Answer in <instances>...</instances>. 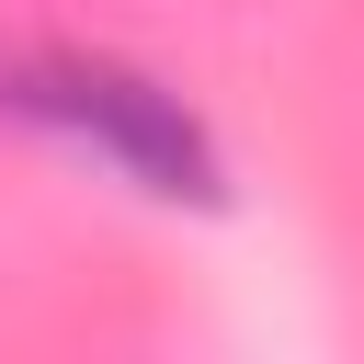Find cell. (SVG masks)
Returning <instances> with one entry per match:
<instances>
[{
    "label": "cell",
    "mask_w": 364,
    "mask_h": 364,
    "mask_svg": "<svg viewBox=\"0 0 364 364\" xmlns=\"http://www.w3.org/2000/svg\"><path fill=\"white\" fill-rule=\"evenodd\" d=\"M0 114L57 136V148H80V159H102L114 182H136L159 205H216L228 193V159H216L205 114L171 80H148V68L102 57V46H23V57H0Z\"/></svg>",
    "instance_id": "6da1fadb"
}]
</instances>
